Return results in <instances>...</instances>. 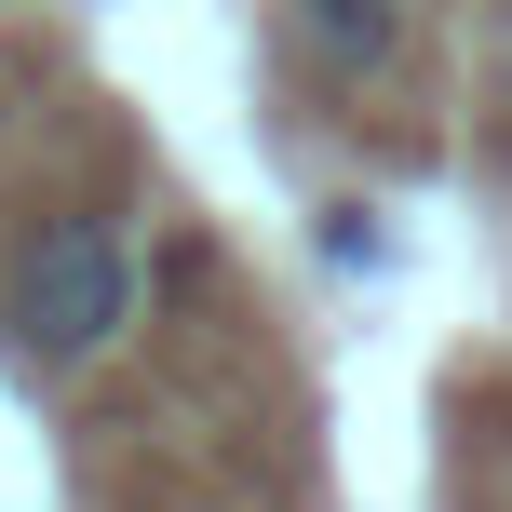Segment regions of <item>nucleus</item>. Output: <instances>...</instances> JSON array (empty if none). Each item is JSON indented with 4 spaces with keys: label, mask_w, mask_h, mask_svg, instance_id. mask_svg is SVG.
Returning a JSON list of instances; mask_svg holds the SVG:
<instances>
[{
    "label": "nucleus",
    "mask_w": 512,
    "mask_h": 512,
    "mask_svg": "<svg viewBox=\"0 0 512 512\" xmlns=\"http://www.w3.org/2000/svg\"><path fill=\"white\" fill-rule=\"evenodd\" d=\"M135 310H149V256H135V216H108V203L41 216V230L14 243V270H0V337H14V364H41V378L108 364L135 337Z\"/></svg>",
    "instance_id": "1"
},
{
    "label": "nucleus",
    "mask_w": 512,
    "mask_h": 512,
    "mask_svg": "<svg viewBox=\"0 0 512 512\" xmlns=\"http://www.w3.org/2000/svg\"><path fill=\"white\" fill-rule=\"evenodd\" d=\"M405 54V0H283V68L310 95H364Z\"/></svg>",
    "instance_id": "2"
}]
</instances>
